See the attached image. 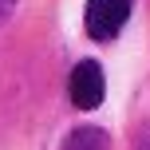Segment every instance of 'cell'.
Segmentation results:
<instances>
[{
  "mask_svg": "<svg viewBox=\"0 0 150 150\" xmlns=\"http://www.w3.org/2000/svg\"><path fill=\"white\" fill-rule=\"evenodd\" d=\"M83 20H87V36L99 40V44H107L130 20V0H87Z\"/></svg>",
  "mask_w": 150,
  "mask_h": 150,
  "instance_id": "obj_1",
  "label": "cell"
},
{
  "mask_svg": "<svg viewBox=\"0 0 150 150\" xmlns=\"http://www.w3.org/2000/svg\"><path fill=\"white\" fill-rule=\"evenodd\" d=\"M67 95L79 111H95L107 95V83H103V67L95 59H79L71 67V79H67Z\"/></svg>",
  "mask_w": 150,
  "mask_h": 150,
  "instance_id": "obj_2",
  "label": "cell"
},
{
  "mask_svg": "<svg viewBox=\"0 0 150 150\" xmlns=\"http://www.w3.org/2000/svg\"><path fill=\"white\" fill-rule=\"evenodd\" d=\"M63 150H111V134L99 127H75L63 138Z\"/></svg>",
  "mask_w": 150,
  "mask_h": 150,
  "instance_id": "obj_3",
  "label": "cell"
},
{
  "mask_svg": "<svg viewBox=\"0 0 150 150\" xmlns=\"http://www.w3.org/2000/svg\"><path fill=\"white\" fill-rule=\"evenodd\" d=\"M134 150H150V122H142L134 130Z\"/></svg>",
  "mask_w": 150,
  "mask_h": 150,
  "instance_id": "obj_4",
  "label": "cell"
},
{
  "mask_svg": "<svg viewBox=\"0 0 150 150\" xmlns=\"http://www.w3.org/2000/svg\"><path fill=\"white\" fill-rule=\"evenodd\" d=\"M16 4H20V0H0V28H4V24H8V16L16 12Z\"/></svg>",
  "mask_w": 150,
  "mask_h": 150,
  "instance_id": "obj_5",
  "label": "cell"
}]
</instances>
